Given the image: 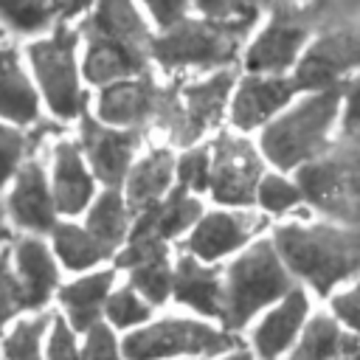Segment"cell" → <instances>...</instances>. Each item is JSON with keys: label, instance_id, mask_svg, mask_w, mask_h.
Wrapping results in <instances>:
<instances>
[{"label": "cell", "instance_id": "1f68e13d", "mask_svg": "<svg viewBox=\"0 0 360 360\" xmlns=\"http://www.w3.org/2000/svg\"><path fill=\"white\" fill-rule=\"evenodd\" d=\"M256 202L262 208V214L267 217H281L298 205L307 202L304 197V188L298 180H290L287 172H267L262 186H259V194H256Z\"/></svg>", "mask_w": 360, "mask_h": 360}, {"label": "cell", "instance_id": "8992f818", "mask_svg": "<svg viewBox=\"0 0 360 360\" xmlns=\"http://www.w3.org/2000/svg\"><path fill=\"white\" fill-rule=\"evenodd\" d=\"M79 42H82L79 28H73L70 22H56L48 34L25 45V56L42 90L45 107L59 121H82L87 115Z\"/></svg>", "mask_w": 360, "mask_h": 360}, {"label": "cell", "instance_id": "6da1fadb", "mask_svg": "<svg viewBox=\"0 0 360 360\" xmlns=\"http://www.w3.org/2000/svg\"><path fill=\"white\" fill-rule=\"evenodd\" d=\"M79 31L84 39L82 70L93 87L149 73L155 65L152 45L158 31H152V20H146L138 0H98L82 17Z\"/></svg>", "mask_w": 360, "mask_h": 360}, {"label": "cell", "instance_id": "b9f144b4", "mask_svg": "<svg viewBox=\"0 0 360 360\" xmlns=\"http://www.w3.org/2000/svg\"><path fill=\"white\" fill-rule=\"evenodd\" d=\"M48 3H51V8H53L59 22H73L76 17L90 14L98 0H48Z\"/></svg>", "mask_w": 360, "mask_h": 360}, {"label": "cell", "instance_id": "d6986e66", "mask_svg": "<svg viewBox=\"0 0 360 360\" xmlns=\"http://www.w3.org/2000/svg\"><path fill=\"white\" fill-rule=\"evenodd\" d=\"M309 321V295L304 287H295L278 304H273L253 326L250 343L256 360H284L307 332Z\"/></svg>", "mask_w": 360, "mask_h": 360}, {"label": "cell", "instance_id": "277c9868", "mask_svg": "<svg viewBox=\"0 0 360 360\" xmlns=\"http://www.w3.org/2000/svg\"><path fill=\"white\" fill-rule=\"evenodd\" d=\"M259 17L239 20H217L202 14H188L177 25L158 31L152 45V59L166 73H214L225 68H236L242 53L256 34Z\"/></svg>", "mask_w": 360, "mask_h": 360}, {"label": "cell", "instance_id": "83f0119b", "mask_svg": "<svg viewBox=\"0 0 360 360\" xmlns=\"http://www.w3.org/2000/svg\"><path fill=\"white\" fill-rule=\"evenodd\" d=\"M56 315L28 312L22 315L3 340V360H45L48 335Z\"/></svg>", "mask_w": 360, "mask_h": 360}, {"label": "cell", "instance_id": "d6a6232c", "mask_svg": "<svg viewBox=\"0 0 360 360\" xmlns=\"http://www.w3.org/2000/svg\"><path fill=\"white\" fill-rule=\"evenodd\" d=\"M152 309L155 307L132 284H127V287L112 290L104 318H107V323L112 329H129L132 332V329H141V326H146L152 321Z\"/></svg>", "mask_w": 360, "mask_h": 360}, {"label": "cell", "instance_id": "ee69618b", "mask_svg": "<svg viewBox=\"0 0 360 360\" xmlns=\"http://www.w3.org/2000/svg\"><path fill=\"white\" fill-rule=\"evenodd\" d=\"M219 360H256V354H253V352H248V349H233V352L222 354Z\"/></svg>", "mask_w": 360, "mask_h": 360}, {"label": "cell", "instance_id": "9c48e42d", "mask_svg": "<svg viewBox=\"0 0 360 360\" xmlns=\"http://www.w3.org/2000/svg\"><path fill=\"white\" fill-rule=\"evenodd\" d=\"M59 290V259L53 248L45 245L37 233H20L8 245L3 259V292H6V318L42 312L51 295Z\"/></svg>", "mask_w": 360, "mask_h": 360}, {"label": "cell", "instance_id": "7402d4cb", "mask_svg": "<svg viewBox=\"0 0 360 360\" xmlns=\"http://www.w3.org/2000/svg\"><path fill=\"white\" fill-rule=\"evenodd\" d=\"M177 186V158L172 149H152L143 158L135 160L127 183H124V197L132 208V214H143L163 202Z\"/></svg>", "mask_w": 360, "mask_h": 360}, {"label": "cell", "instance_id": "e575fe53", "mask_svg": "<svg viewBox=\"0 0 360 360\" xmlns=\"http://www.w3.org/2000/svg\"><path fill=\"white\" fill-rule=\"evenodd\" d=\"M82 354H84V360H127V357H124V343H118L115 329H112L107 321L96 323V326L84 335Z\"/></svg>", "mask_w": 360, "mask_h": 360}, {"label": "cell", "instance_id": "ffe728a7", "mask_svg": "<svg viewBox=\"0 0 360 360\" xmlns=\"http://www.w3.org/2000/svg\"><path fill=\"white\" fill-rule=\"evenodd\" d=\"M96 174L84 158V149L79 141L62 138L53 146V166H51V186L56 197V208L62 217L87 214L96 194Z\"/></svg>", "mask_w": 360, "mask_h": 360}, {"label": "cell", "instance_id": "ba28073f", "mask_svg": "<svg viewBox=\"0 0 360 360\" xmlns=\"http://www.w3.org/2000/svg\"><path fill=\"white\" fill-rule=\"evenodd\" d=\"M127 360H177V357H222L236 349V338L228 329L211 326L197 318H158L141 329H132L124 340Z\"/></svg>", "mask_w": 360, "mask_h": 360}, {"label": "cell", "instance_id": "8fae6325", "mask_svg": "<svg viewBox=\"0 0 360 360\" xmlns=\"http://www.w3.org/2000/svg\"><path fill=\"white\" fill-rule=\"evenodd\" d=\"M177 87L180 82L160 84L152 76V70L132 79H121L98 87L93 101V115L121 129H143L149 124L169 129L177 104Z\"/></svg>", "mask_w": 360, "mask_h": 360}, {"label": "cell", "instance_id": "2e32d148", "mask_svg": "<svg viewBox=\"0 0 360 360\" xmlns=\"http://www.w3.org/2000/svg\"><path fill=\"white\" fill-rule=\"evenodd\" d=\"M79 127H82L79 143L84 149V158H87L96 180L104 188H124V183L138 160L135 155L141 146V129L110 127L90 112L79 121Z\"/></svg>", "mask_w": 360, "mask_h": 360}, {"label": "cell", "instance_id": "4dcf8cb0", "mask_svg": "<svg viewBox=\"0 0 360 360\" xmlns=\"http://www.w3.org/2000/svg\"><path fill=\"white\" fill-rule=\"evenodd\" d=\"M129 284L152 307L166 304L172 298V292H174V264L169 262V253L158 256V259H149L143 264H135L129 270Z\"/></svg>", "mask_w": 360, "mask_h": 360}, {"label": "cell", "instance_id": "52a82bcc", "mask_svg": "<svg viewBox=\"0 0 360 360\" xmlns=\"http://www.w3.org/2000/svg\"><path fill=\"white\" fill-rule=\"evenodd\" d=\"M318 3L284 0L270 8L267 22L250 37L242 53L245 73H292L307 45L315 39Z\"/></svg>", "mask_w": 360, "mask_h": 360}, {"label": "cell", "instance_id": "ab89813d", "mask_svg": "<svg viewBox=\"0 0 360 360\" xmlns=\"http://www.w3.org/2000/svg\"><path fill=\"white\" fill-rule=\"evenodd\" d=\"M194 14L217 17V20H239L259 17V0H191Z\"/></svg>", "mask_w": 360, "mask_h": 360}, {"label": "cell", "instance_id": "9a60e30c", "mask_svg": "<svg viewBox=\"0 0 360 360\" xmlns=\"http://www.w3.org/2000/svg\"><path fill=\"white\" fill-rule=\"evenodd\" d=\"M301 93L292 73H242L231 98L228 121L236 132L248 135L253 129H264L273 118H278Z\"/></svg>", "mask_w": 360, "mask_h": 360}, {"label": "cell", "instance_id": "f1b7e54d", "mask_svg": "<svg viewBox=\"0 0 360 360\" xmlns=\"http://www.w3.org/2000/svg\"><path fill=\"white\" fill-rule=\"evenodd\" d=\"M6 31L14 37H42L48 34L59 20L48 0H0Z\"/></svg>", "mask_w": 360, "mask_h": 360}, {"label": "cell", "instance_id": "f546056e", "mask_svg": "<svg viewBox=\"0 0 360 360\" xmlns=\"http://www.w3.org/2000/svg\"><path fill=\"white\" fill-rule=\"evenodd\" d=\"M343 326L332 315H315L284 360H335L343 340Z\"/></svg>", "mask_w": 360, "mask_h": 360}, {"label": "cell", "instance_id": "cb8c5ba5", "mask_svg": "<svg viewBox=\"0 0 360 360\" xmlns=\"http://www.w3.org/2000/svg\"><path fill=\"white\" fill-rule=\"evenodd\" d=\"M42 90L34 76L22 68L17 48L3 42V118L14 127H34L42 121Z\"/></svg>", "mask_w": 360, "mask_h": 360}, {"label": "cell", "instance_id": "44dd1931", "mask_svg": "<svg viewBox=\"0 0 360 360\" xmlns=\"http://www.w3.org/2000/svg\"><path fill=\"white\" fill-rule=\"evenodd\" d=\"M172 298L202 318H225V270L183 253L174 262Z\"/></svg>", "mask_w": 360, "mask_h": 360}, {"label": "cell", "instance_id": "d4e9b609", "mask_svg": "<svg viewBox=\"0 0 360 360\" xmlns=\"http://www.w3.org/2000/svg\"><path fill=\"white\" fill-rule=\"evenodd\" d=\"M51 248H53L56 259L73 273H90L93 267L118 256L115 248L101 242L84 222L76 225L68 219H59V225L51 231Z\"/></svg>", "mask_w": 360, "mask_h": 360}, {"label": "cell", "instance_id": "3957f363", "mask_svg": "<svg viewBox=\"0 0 360 360\" xmlns=\"http://www.w3.org/2000/svg\"><path fill=\"white\" fill-rule=\"evenodd\" d=\"M340 115L343 87L304 93L262 129L259 149L276 172H298L332 149V132L340 127Z\"/></svg>", "mask_w": 360, "mask_h": 360}, {"label": "cell", "instance_id": "603a6c76", "mask_svg": "<svg viewBox=\"0 0 360 360\" xmlns=\"http://www.w3.org/2000/svg\"><path fill=\"white\" fill-rule=\"evenodd\" d=\"M115 287V270H96V273H84L79 278H73L70 284L59 287V304L65 309L68 323L87 335L96 323L104 321L107 312V301L112 295Z\"/></svg>", "mask_w": 360, "mask_h": 360}, {"label": "cell", "instance_id": "7a4b0ae2", "mask_svg": "<svg viewBox=\"0 0 360 360\" xmlns=\"http://www.w3.org/2000/svg\"><path fill=\"white\" fill-rule=\"evenodd\" d=\"M273 242L290 273L321 298L335 287L360 278V225L346 222H284L273 231Z\"/></svg>", "mask_w": 360, "mask_h": 360}, {"label": "cell", "instance_id": "5b68a950", "mask_svg": "<svg viewBox=\"0 0 360 360\" xmlns=\"http://www.w3.org/2000/svg\"><path fill=\"white\" fill-rule=\"evenodd\" d=\"M295 276L290 273L284 256L278 253L273 236L256 239L225 267V318L222 329L239 332L256 315H264L287 292L295 290Z\"/></svg>", "mask_w": 360, "mask_h": 360}, {"label": "cell", "instance_id": "4316f807", "mask_svg": "<svg viewBox=\"0 0 360 360\" xmlns=\"http://www.w3.org/2000/svg\"><path fill=\"white\" fill-rule=\"evenodd\" d=\"M143 214L152 217V225H155V231L160 233V239L172 242V239L188 236V233L197 228V222L202 219L205 211H202L200 194H191V191L174 186V191H172L163 202H158L155 208H149V211H143Z\"/></svg>", "mask_w": 360, "mask_h": 360}, {"label": "cell", "instance_id": "5bb4252c", "mask_svg": "<svg viewBox=\"0 0 360 360\" xmlns=\"http://www.w3.org/2000/svg\"><path fill=\"white\" fill-rule=\"evenodd\" d=\"M360 73V31L357 28H326L315 34L298 59L292 79L301 93H321L346 87Z\"/></svg>", "mask_w": 360, "mask_h": 360}, {"label": "cell", "instance_id": "836d02e7", "mask_svg": "<svg viewBox=\"0 0 360 360\" xmlns=\"http://www.w3.org/2000/svg\"><path fill=\"white\" fill-rule=\"evenodd\" d=\"M177 186L191 194L211 191V143H194L177 155Z\"/></svg>", "mask_w": 360, "mask_h": 360}, {"label": "cell", "instance_id": "74e56055", "mask_svg": "<svg viewBox=\"0 0 360 360\" xmlns=\"http://www.w3.org/2000/svg\"><path fill=\"white\" fill-rule=\"evenodd\" d=\"M45 360H84L82 346L76 343V329L68 323L65 315L53 318L48 346H45Z\"/></svg>", "mask_w": 360, "mask_h": 360}, {"label": "cell", "instance_id": "e0dca14e", "mask_svg": "<svg viewBox=\"0 0 360 360\" xmlns=\"http://www.w3.org/2000/svg\"><path fill=\"white\" fill-rule=\"evenodd\" d=\"M264 222H267V214H253L245 208L205 211L197 228L186 236V253L197 256L200 262L214 264L253 245L256 236L264 231Z\"/></svg>", "mask_w": 360, "mask_h": 360}, {"label": "cell", "instance_id": "4fadbf2b", "mask_svg": "<svg viewBox=\"0 0 360 360\" xmlns=\"http://www.w3.org/2000/svg\"><path fill=\"white\" fill-rule=\"evenodd\" d=\"M264 155L245 135L222 132L211 143V197L225 208L256 202L264 180Z\"/></svg>", "mask_w": 360, "mask_h": 360}, {"label": "cell", "instance_id": "7c38bea8", "mask_svg": "<svg viewBox=\"0 0 360 360\" xmlns=\"http://www.w3.org/2000/svg\"><path fill=\"white\" fill-rule=\"evenodd\" d=\"M236 82H239L236 68H225V70H214L191 82H180L174 115L169 124L172 141L186 149V146L200 143L205 132L217 129L231 110Z\"/></svg>", "mask_w": 360, "mask_h": 360}, {"label": "cell", "instance_id": "7bdbcfd3", "mask_svg": "<svg viewBox=\"0 0 360 360\" xmlns=\"http://www.w3.org/2000/svg\"><path fill=\"white\" fill-rule=\"evenodd\" d=\"M335 360H360V338H354V335H343V340H340V352H338V357Z\"/></svg>", "mask_w": 360, "mask_h": 360}, {"label": "cell", "instance_id": "60d3db41", "mask_svg": "<svg viewBox=\"0 0 360 360\" xmlns=\"http://www.w3.org/2000/svg\"><path fill=\"white\" fill-rule=\"evenodd\" d=\"M146 17L152 20V25L158 31H166L172 25H177L180 20H186L194 8H191V0H141Z\"/></svg>", "mask_w": 360, "mask_h": 360}, {"label": "cell", "instance_id": "8d00e7d4", "mask_svg": "<svg viewBox=\"0 0 360 360\" xmlns=\"http://www.w3.org/2000/svg\"><path fill=\"white\" fill-rule=\"evenodd\" d=\"M34 141H37V135L28 132V129H22V127H14V124H6L3 127V155H6V180L8 183L20 172V166L25 160H31L28 152H31V143Z\"/></svg>", "mask_w": 360, "mask_h": 360}, {"label": "cell", "instance_id": "ac0fdd59", "mask_svg": "<svg viewBox=\"0 0 360 360\" xmlns=\"http://www.w3.org/2000/svg\"><path fill=\"white\" fill-rule=\"evenodd\" d=\"M6 214L8 222L20 233H37L51 236V231L59 225V208L53 197V186L37 158L25 160L20 172L11 177V188L6 197Z\"/></svg>", "mask_w": 360, "mask_h": 360}, {"label": "cell", "instance_id": "484cf974", "mask_svg": "<svg viewBox=\"0 0 360 360\" xmlns=\"http://www.w3.org/2000/svg\"><path fill=\"white\" fill-rule=\"evenodd\" d=\"M132 222H135V214L124 197V188H104L84 214V225L115 250L127 245Z\"/></svg>", "mask_w": 360, "mask_h": 360}, {"label": "cell", "instance_id": "f35d334b", "mask_svg": "<svg viewBox=\"0 0 360 360\" xmlns=\"http://www.w3.org/2000/svg\"><path fill=\"white\" fill-rule=\"evenodd\" d=\"M332 318L354 338H360V278L338 290L332 298Z\"/></svg>", "mask_w": 360, "mask_h": 360}, {"label": "cell", "instance_id": "d590c367", "mask_svg": "<svg viewBox=\"0 0 360 360\" xmlns=\"http://www.w3.org/2000/svg\"><path fill=\"white\" fill-rule=\"evenodd\" d=\"M340 143L360 149V73L343 87V115H340Z\"/></svg>", "mask_w": 360, "mask_h": 360}, {"label": "cell", "instance_id": "30bf717a", "mask_svg": "<svg viewBox=\"0 0 360 360\" xmlns=\"http://www.w3.org/2000/svg\"><path fill=\"white\" fill-rule=\"evenodd\" d=\"M307 202L323 217L360 225V149L340 143L295 172Z\"/></svg>", "mask_w": 360, "mask_h": 360}]
</instances>
